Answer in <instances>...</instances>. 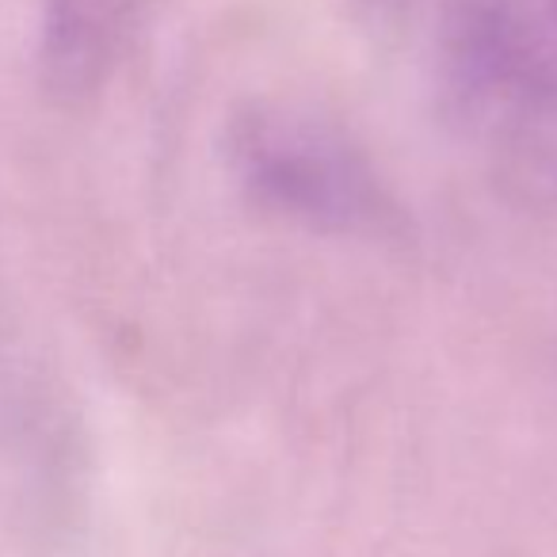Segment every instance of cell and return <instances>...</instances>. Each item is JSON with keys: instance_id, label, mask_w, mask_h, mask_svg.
Returning <instances> with one entry per match:
<instances>
[{"instance_id": "cell-1", "label": "cell", "mask_w": 557, "mask_h": 557, "mask_svg": "<svg viewBox=\"0 0 557 557\" xmlns=\"http://www.w3.org/2000/svg\"><path fill=\"white\" fill-rule=\"evenodd\" d=\"M222 153L248 207L321 237H397L401 207L341 123L287 100L230 111Z\"/></svg>"}, {"instance_id": "cell-2", "label": "cell", "mask_w": 557, "mask_h": 557, "mask_svg": "<svg viewBox=\"0 0 557 557\" xmlns=\"http://www.w3.org/2000/svg\"><path fill=\"white\" fill-rule=\"evenodd\" d=\"M557 85L539 16L519 0H450L435 32V88L447 119L500 126L534 88Z\"/></svg>"}, {"instance_id": "cell-5", "label": "cell", "mask_w": 557, "mask_h": 557, "mask_svg": "<svg viewBox=\"0 0 557 557\" xmlns=\"http://www.w3.org/2000/svg\"><path fill=\"white\" fill-rule=\"evenodd\" d=\"M539 24H542V42H546L549 65H554V73H557V0H549L546 12L539 16Z\"/></svg>"}, {"instance_id": "cell-4", "label": "cell", "mask_w": 557, "mask_h": 557, "mask_svg": "<svg viewBox=\"0 0 557 557\" xmlns=\"http://www.w3.org/2000/svg\"><path fill=\"white\" fill-rule=\"evenodd\" d=\"M417 9V0H341V12L356 32L389 35Z\"/></svg>"}, {"instance_id": "cell-3", "label": "cell", "mask_w": 557, "mask_h": 557, "mask_svg": "<svg viewBox=\"0 0 557 557\" xmlns=\"http://www.w3.org/2000/svg\"><path fill=\"white\" fill-rule=\"evenodd\" d=\"M123 47V0H42L39 81L58 103H85L108 85Z\"/></svg>"}]
</instances>
